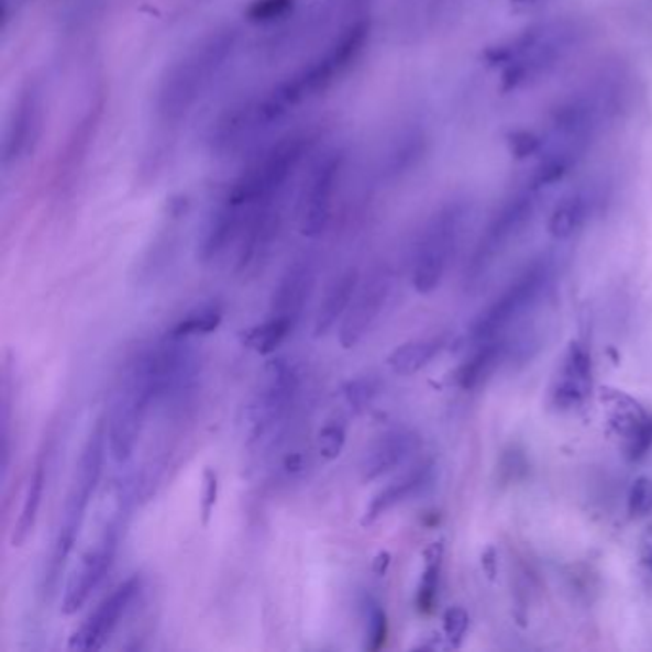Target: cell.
Segmentation results:
<instances>
[{"instance_id":"30","label":"cell","mask_w":652,"mask_h":652,"mask_svg":"<svg viewBox=\"0 0 652 652\" xmlns=\"http://www.w3.org/2000/svg\"><path fill=\"white\" fill-rule=\"evenodd\" d=\"M222 323V310L219 305L209 302L203 307L196 308L194 312L184 316L180 322H176L167 333L175 338H198V335H209L219 330Z\"/></svg>"},{"instance_id":"33","label":"cell","mask_w":652,"mask_h":652,"mask_svg":"<svg viewBox=\"0 0 652 652\" xmlns=\"http://www.w3.org/2000/svg\"><path fill=\"white\" fill-rule=\"evenodd\" d=\"M295 4L297 0H253L245 18L257 25H270L286 20L287 15L294 12Z\"/></svg>"},{"instance_id":"25","label":"cell","mask_w":652,"mask_h":652,"mask_svg":"<svg viewBox=\"0 0 652 652\" xmlns=\"http://www.w3.org/2000/svg\"><path fill=\"white\" fill-rule=\"evenodd\" d=\"M44 484H46V465H44L43 457H41L37 465L31 471L27 488L23 494L20 517L15 521L12 538H10L12 548H22L23 543L27 542L30 535L33 534L35 524H37L38 509L43 504Z\"/></svg>"},{"instance_id":"42","label":"cell","mask_w":652,"mask_h":652,"mask_svg":"<svg viewBox=\"0 0 652 652\" xmlns=\"http://www.w3.org/2000/svg\"><path fill=\"white\" fill-rule=\"evenodd\" d=\"M542 0H511V7L515 10H528V8H534L540 4Z\"/></svg>"},{"instance_id":"17","label":"cell","mask_w":652,"mask_h":652,"mask_svg":"<svg viewBox=\"0 0 652 652\" xmlns=\"http://www.w3.org/2000/svg\"><path fill=\"white\" fill-rule=\"evenodd\" d=\"M390 289H393V276L387 268L369 272V276L358 284V289L352 297L351 307L343 316V323L339 330V343L343 349L346 351L354 349L367 331L372 330L375 320L379 318L383 308L389 301Z\"/></svg>"},{"instance_id":"18","label":"cell","mask_w":652,"mask_h":652,"mask_svg":"<svg viewBox=\"0 0 652 652\" xmlns=\"http://www.w3.org/2000/svg\"><path fill=\"white\" fill-rule=\"evenodd\" d=\"M609 426L620 439L630 460H641L652 446V418L645 408L622 390H603Z\"/></svg>"},{"instance_id":"28","label":"cell","mask_w":652,"mask_h":652,"mask_svg":"<svg viewBox=\"0 0 652 652\" xmlns=\"http://www.w3.org/2000/svg\"><path fill=\"white\" fill-rule=\"evenodd\" d=\"M294 328L295 323L289 318L270 316V320L253 325L250 330H243L240 333V343L261 356H268L289 338Z\"/></svg>"},{"instance_id":"3","label":"cell","mask_w":652,"mask_h":652,"mask_svg":"<svg viewBox=\"0 0 652 652\" xmlns=\"http://www.w3.org/2000/svg\"><path fill=\"white\" fill-rule=\"evenodd\" d=\"M584 37L586 30L578 20H551L491 44L484 51L483 58L488 66L501 69V90L515 92L557 69Z\"/></svg>"},{"instance_id":"9","label":"cell","mask_w":652,"mask_h":652,"mask_svg":"<svg viewBox=\"0 0 652 652\" xmlns=\"http://www.w3.org/2000/svg\"><path fill=\"white\" fill-rule=\"evenodd\" d=\"M540 196L542 191L535 190L527 183L501 203L488 226L484 228L477 247L471 255L469 266L465 272V281L469 287H477L484 281L494 264L498 263L499 258L511 250V245L524 234V230L534 220Z\"/></svg>"},{"instance_id":"32","label":"cell","mask_w":652,"mask_h":652,"mask_svg":"<svg viewBox=\"0 0 652 652\" xmlns=\"http://www.w3.org/2000/svg\"><path fill=\"white\" fill-rule=\"evenodd\" d=\"M379 382L375 377H356L351 379L343 385L341 395L345 398V402L349 404V408L356 413L367 410L372 402L375 400V396L379 395Z\"/></svg>"},{"instance_id":"7","label":"cell","mask_w":652,"mask_h":652,"mask_svg":"<svg viewBox=\"0 0 652 652\" xmlns=\"http://www.w3.org/2000/svg\"><path fill=\"white\" fill-rule=\"evenodd\" d=\"M108 446V431L106 423L98 421L95 431L88 436L82 447L81 460L75 471L74 483L67 494L64 511L59 517L58 532L52 548L51 563L44 576V589L52 594L58 586L59 576L66 568L67 559L74 551L75 542L81 532L82 522L87 517L90 499L95 496L96 486L102 477L103 454Z\"/></svg>"},{"instance_id":"23","label":"cell","mask_w":652,"mask_h":652,"mask_svg":"<svg viewBox=\"0 0 652 652\" xmlns=\"http://www.w3.org/2000/svg\"><path fill=\"white\" fill-rule=\"evenodd\" d=\"M434 463L431 460L419 463L413 469L408 471L406 475L396 478L389 486L377 491L369 506L366 507V513L362 517V527H372L375 521H379L383 515L389 513L390 509L404 504L406 499L416 496L419 491L429 486L433 480Z\"/></svg>"},{"instance_id":"11","label":"cell","mask_w":652,"mask_h":652,"mask_svg":"<svg viewBox=\"0 0 652 652\" xmlns=\"http://www.w3.org/2000/svg\"><path fill=\"white\" fill-rule=\"evenodd\" d=\"M346 154L341 147H330L308 169L299 196V228L305 237H320L330 226L335 196L345 176Z\"/></svg>"},{"instance_id":"31","label":"cell","mask_w":652,"mask_h":652,"mask_svg":"<svg viewBox=\"0 0 652 652\" xmlns=\"http://www.w3.org/2000/svg\"><path fill=\"white\" fill-rule=\"evenodd\" d=\"M364 618H366V649L367 651H379L389 633V620L387 612L372 595H366L362 601Z\"/></svg>"},{"instance_id":"35","label":"cell","mask_w":652,"mask_h":652,"mask_svg":"<svg viewBox=\"0 0 652 652\" xmlns=\"http://www.w3.org/2000/svg\"><path fill=\"white\" fill-rule=\"evenodd\" d=\"M628 511L633 519H641L652 511V480L649 477H639L631 486L628 498Z\"/></svg>"},{"instance_id":"26","label":"cell","mask_w":652,"mask_h":652,"mask_svg":"<svg viewBox=\"0 0 652 652\" xmlns=\"http://www.w3.org/2000/svg\"><path fill=\"white\" fill-rule=\"evenodd\" d=\"M442 351L440 339H418L396 346L390 352L387 364L396 375H413L429 366Z\"/></svg>"},{"instance_id":"16","label":"cell","mask_w":652,"mask_h":652,"mask_svg":"<svg viewBox=\"0 0 652 652\" xmlns=\"http://www.w3.org/2000/svg\"><path fill=\"white\" fill-rule=\"evenodd\" d=\"M140 589H142V579L139 574H134L123 584H119L96 607L95 612L88 615L87 620L79 626V630L74 631V636L69 639V649L79 652L100 651L106 645V641L110 639L111 633L118 628L132 601L136 599Z\"/></svg>"},{"instance_id":"36","label":"cell","mask_w":652,"mask_h":652,"mask_svg":"<svg viewBox=\"0 0 652 652\" xmlns=\"http://www.w3.org/2000/svg\"><path fill=\"white\" fill-rule=\"evenodd\" d=\"M469 628V615L462 607H452L444 612V633L450 645L457 647L462 643Z\"/></svg>"},{"instance_id":"22","label":"cell","mask_w":652,"mask_h":652,"mask_svg":"<svg viewBox=\"0 0 652 652\" xmlns=\"http://www.w3.org/2000/svg\"><path fill=\"white\" fill-rule=\"evenodd\" d=\"M592 374H594V369H592L589 352L579 343H571L561 372H559L555 387L551 390V398L555 406L561 410L578 408L592 390Z\"/></svg>"},{"instance_id":"21","label":"cell","mask_w":652,"mask_h":652,"mask_svg":"<svg viewBox=\"0 0 652 652\" xmlns=\"http://www.w3.org/2000/svg\"><path fill=\"white\" fill-rule=\"evenodd\" d=\"M599 199L601 191L599 184L595 183L578 184L566 191L565 196L559 199L557 206L553 207L548 220V232L551 237L557 242H565L571 240L572 235L578 234L594 213Z\"/></svg>"},{"instance_id":"5","label":"cell","mask_w":652,"mask_h":652,"mask_svg":"<svg viewBox=\"0 0 652 652\" xmlns=\"http://www.w3.org/2000/svg\"><path fill=\"white\" fill-rule=\"evenodd\" d=\"M312 140L307 132H294L274 142L247 163L222 201L242 214L245 222L258 211L281 207L289 184L312 152Z\"/></svg>"},{"instance_id":"24","label":"cell","mask_w":652,"mask_h":652,"mask_svg":"<svg viewBox=\"0 0 652 652\" xmlns=\"http://www.w3.org/2000/svg\"><path fill=\"white\" fill-rule=\"evenodd\" d=\"M360 284V274L356 268L343 272L323 297L322 305L318 308L314 318V338L322 339L330 333L338 320L346 314L351 307L352 297L356 294Z\"/></svg>"},{"instance_id":"12","label":"cell","mask_w":652,"mask_h":652,"mask_svg":"<svg viewBox=\"0 0 652 652\" xmlns=\"http://www.w3.org/2000/svg\"><path fill=\"white\" fill-rule=\"evenodd\" d=\"M297 389L299 375L294 364L286 358L270 360L266 364L261 387L245 411L251 440H263L278 431L291 411Z\"/></svg>"},{"instance_id":"19","label":"cell","mask_w":652,"mask_h":652,"mask_svg":"<svg viewBox=\"0 0 652 652\" xmlns=\"http://www.w3.org/2000/svg\"><path fill=\"white\" fill-rule=\"evenodd\" d=\"M316 286V263L312 257L295 258L279 278L270 301V314L289 318L297 323Z\"/></svg>"},{"instance_id":"14","label":"cell","mask_w":652,"mask_h":652,"mask_svg":"<svg viewBox=\"0 0 652 652\" xmlns=\"http://www.w3.org/2000/svg\"><path fill=\"white\" fill-rule=\"evenodd\" d=\"M44 88L38 81H30L20 90L14 108L8 115L2 142V167H12L27 162L35 154L44 129Z\"/></svg>"},{"instance_id":"37","label":"cell","mask_w":652,"mask_h":652,"mask_svg":"<svg viewBox=\"0 0 652 652\" xmlns=\"http://www.w3.org/2000/svg\"><path fill=\"white\" fill-rule=\"evenodd\" d=\"M217 499H219V475H217V471L207 467L203 473V490H201V522H203V527H207L213 517Z\"/></svg>"},{"instance_id":"4","label":"cell","mask_w":652,"mask_h":652,"mask_svg":"<svg viewBox=\"0 0 652 652\" xmlns=\"http://www.w3.org/2000/svg\"><path fill=\"white\" fill-rule=\"evenodd\" d=\"M369 35L372 23L366 18L349 23L318 56L308 59L294 74L287 75L286 79L263 92L261 100L270 118L279 123L297 106L330 90L362 58L369 43Z\"/></svg>"},{"instance_id":"40","label":"cell","mask_w":652,"mask_h":652,"mask_svg":"<svg viewBox=\"0 0 652 652\" xmlns=\"http://www.w3.org/2000/svg\"><path fill=\"white\" fill-rule=\"evenodd\" d=\"M389 565H390L389 553H387V551H382V553H379V555H377V557H375V561H374L375 574H379V576H383V574H385V572H387V568H389Z\"/></svg>"},{"instance_id":"39","label":"cell","mask_w":652,"mask_h":652,"mask_svg":"<svg viewBox=\"0 0 652 652\" xmlns=\"http://www.w3.org/2000/svg\"><path fill=\"white\" fill-rule=\"evenodd\" d=\"M483 566L486 574H488V578L494 579L496 571H498V563H496V551L491 550V548H488L483 555Z\"/></svg>"},{"instance_id":"20","label":"cell","mask_w":652,"mask_h":652,"mask_svg":"<svg viewBox=\"0 0 652 652\" xmlns=\"http://www.w3.org/2000/svg\"><path fill=\"white\" fill-rule=\"evenodd\" d=\"M421 439L410 429H393L382 434L372 446L367 447L360 473L364 483H372L400 467L408 457L418 452Z\"/></svg>"},{"instance_id":"27","label":"cell","mask_w":652,"mask_h":652,"mask_svg":"<svg viewBox=\"0 0 652 652\" xmlns=\"http://www.w3.org/2000/svg\"><path fill=\"white\" fill-rule=\"evenodd\" d=\"M501 356H504V345L488 341L455 369V385L463 390L477 389L480 383L486 382L494 374V369L499 366Z\"/></svg>"},{"instance_id":"6","label":"cell","mask_w":652,"mask_h":652,"mask_svg":"<svg viewBox=\"0 0 652 652\" xmlns=\"http://www.w3.org/2000/svg\"><path fill=\"white\" fill-rule=\"evenodd\" d=\"M157 400L154 349L136 352L119 375L106 423L111 457L123 463L131 457L139 442L147 410Z\"/></svg>"},{"instance_id":"41","label":"cell","mask_w":652,"mask_h":652,"mask_svg":"<svg viewBox=\"0 0 652 652\" xmlns=\"http://www.w3.org/2000/svg\"><path fill=\"white\" fill-rule=\"evenodd\" d=\"M286 469L289 473H301L305 469V460L301 454L289 455L286 460Z\"/></svg>"},{"instance_id":"13","label":"cell","mask_w":652,"mask_h":652,"mask_svg":"<svg viewBox=\"0 0 652 652\" xmlns=\"http://www.w3.org/2000/svg\"><path fill=\"white\" fill-rule=\"evenodd\" d=\"M154 349L157 400L180 408L190 400L199 385L201 358L190 338H175L167 333Z\"/></svg>"},{"instance_id":"2","label":"cell","mask_w":652,"mask_h":652,"mask_svg":"<svg viewBox=\"0 0 652 652\" xmlns=\"http://www.w3.org/2000/svg\"><path fill=\"white\" fill-rule=\"evenodd\" d=\"M237 43V31H213L191 44L165 69L155 90L154 111L159 125L175 126L190 115L234 58Z\"/></svg>"},{"instance_id":"8","label":"cell","mask_w":652,"mask_h":652,"mask_svg":"<svg viewBox=\"0 0 652 652\" xmlns=\"http://www.w3.org/2000/svg\"><path fill=\"white\" fill-rule=\"evenodd\" d=\"M469 211L465 199H454L440 206L427 220L416 243L411 264V281L418 294H433L440 286L462 242Z\"/></svg>"},{"instance_id":"34","label":"cell","mask_w":652,"mask_h":652,"mask_svg":"<svg viewBox=\"0 0 652 652\" xmlns=\"http://www.w3.org/2000/svg\"><path fill=\"white\" fill-rule=\"evenodd\" d=\"M346 442V427L341 421H330L322 427L318 434V450L323 460L333 462L338 460Z\"/></svg>"},{"instance_id":"38","label":"cell","mask_w":652,"mask_h":652,"mask_svg":"<svg viewBox=\"0 0 652 652\" xmlns=\"http://www.w3.org/2000/svg\"><path fill=\"white\" fill-rule=\"evenodd\" d=\"M639 566L652 586V524L647 527L645 532L641 534L639 540Z\"/></svg>"},{"instance_id":"29","label":"cell","mask_w":652,"mask_h":652,"mask_svg":"<svg viewBox=\"0 0 652 652\" xmlns=\"http://www.w3.org/2000/svg\"><path fill=\"white\" fill-rule=\"evenodd\" d=\"M442 542L431 543L426 550V568L418 587V609L423 615H431L439 597L440 572H442Z\"/></svg>"},{"instance_id":"1","label":"cell","mask_w":652,"mask_h":652,"mask_svg":"<svg viewBox=\"0 0 652 652\" xmlns=\"http://www.w3.org/2000/svg\"><path fill=\"white\" fill-rule=\"evenodd\" d=\"M618 98L615 82L601 81L561 103L542 136V146L527 183L535 190L545 191L565 180L594 146L603 125L615 113Z\"/></svg>"},{"instance_id":"10","label":"cell","mask_w":652,"mask_h":652,"mask_svg":"<svg viewBox=\"0 0 652 652\" xmlns=\"http://www.w3.org/2000/svg\"><path fill=\"white\" fill-rule=\"evenodd\" d=\"M555 274V263L550 257H540L528 264L527 268L501 291L499 297L484 308L471 325V339L488 343L498 338L501 331L534 307L542 297Z\"/></svg>"},{"instance_id":"15","label":"cell","mask_w":652,"mask_h":652,"mask_svg":"<svg viewBox=\"0 0 652 652\" xmlns=\"http://www.w3.org/2000/svg\"><path fill=\"white\" fill-rule=\"evenodd\" d=\"M119 535H121V517L118 515L106 524L98 542L82 555L77 571L67 582L66 594L62 599L64 615H75L77 610H81L85 603L90 599V595L95 594L106 579L118 553Z\"/></svg>"}]
</instances>
